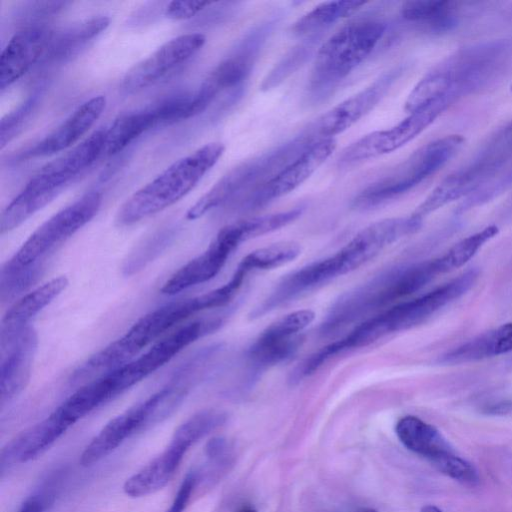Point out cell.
<instances>
[{
	"instance_id": "7",
	"label": "cell",
	"mask_w": 512,
	"mask_h": 512,
	"mask_svg": "<svg viewBox=\"0 0 512 512\" xmlns=\"http://www.w3.org/2000/svg\"><path fill=\"white\" fill-rule=\"evenodd\" d=\"M105 135L106 129H99L68 152L47 163L28 181L22 193L44 208L104 154Z\"/></svg>"
},
{
	"instance_id": "23",
	"label": "cell",
	"mask_w": 512,
	"mask_h": 512,
	"mask_svg": "<svg viewBox=\"0 0 512 512\" xmlns=\"http://www.w3.org/2000/svg\"><path fill=\"white\" fill-rule=\"evenodd\" d=\"M71 425L55 409L48 417L11 439L0 453L3 472L14 465L29 462L51 447Z\"/></svg>"
},
{
	"instance_id": "48",
	"label": "cell",
	"mask_w": 512,
	"mask_h": 512,
	"mask_svg": "<svg viewBox=\"0 0 512 512\" xmlns=\"http://www.w3.org/2000/svg\"><path fill=\"white\" fill-rule=\"evenodd\" d=\"M421 512H442V510L433 505H425L422 507Z\"/></svg>"
},
{
	"instance_id": "32",
	"label": "cell",
	"mask_w": 512,
	"mask_h": 512,
	"mask_svg": "<svg viewBox=\"0 0 512 512\" xmlns=\"http://www.w3.org/2000/svg\"><path fill=\"white\" fill-rule=\"evenodd\" d=\"M400 13L405 20L424 24L431 32L450 30L458 18L457 4L446 0L408 1Z\"/></svg>"
},
{
	"instance_id": "2",
	"label": "cell",
	"mask_w": 512,
	"mask_h": 512,
	"mask_svg": "<svg viewBox=\"0 0 512 512\" xmlns=\"http://www.w3.org/2000/svg\"><path fill=\"white\" fill-rule=\"evenodd\" d=\"M224 150L222 143L212 142L175 161L122 204L116 222L132 225L175 204L217 163Z\"/></svg>"
},
{
	"instance_id": "25",
	"label": "cell",
	"mask_w": 512,
	"mask_h": 512,
	"mask_svg": "<svg viewBox=\"0 0 512 512\" xmlns=\"http://www.w3.org/2000/svg\"><path fill=\"white\" fill-rule=\"evenodd\" d=\"M302 338L294 334L280 320L269 325L249 347L246 353L252 374H258L277 365L299 349Z\"/></svg>"
},
{
	"instance_id": "44",
	"label": "cell",
	"mask_w": 512,
	"mask_h": 512,
	"mask_svg": "<svg viewBox=\"0 0 512 512\" xmlns=\"http://www.w3.org/2000/svg\"><path fill=\"white\" fill-rule=\"evenodd\" d=\"M199 481V473L195 470L188 472L183 478L172 504L166 512H183Z\"/></svg>"
},
{
	"instance_id": "20",
	"label": "cell",
	"mask_w": 512,
	"mask_h": 512,
	"mask_svg": "<svg viewBox=\"0 0 512 512\" xmlns=\"http://www.w3.org/2000/svg\"><path fill=\"white\" fill-rule=\"evenodd\" d=\"M422 219L413 216L379 220L358 232L339 250L349 272L359 268L399 239L415 233Z\"/></svg>"
},
{
	"instance_id": "47",
	"label": "cell",
	"mask_w": 512,
	"mask_h": 512,
	"mask_svg": "<svg viewBox=\"0 0 512 512\" xmlns=\"http://www.w3.org/2000/svg\"><path fill=\"white\" fill-rule=\"evenodd\" d=\"M512 411L511 400H500L497 402L489 403L483 408V413L487 415H506Z\"/></svg>"
},
{
	"instance_id": "50",
	"label": "cell",
	"mask_w": 512,
	"mask_h": 512,
	"mask_svg": "<svg viewBox=\"0 0 512 512\" xmlns=\"http://www.w3.org/2000/svg\"><path fill=\"white\" fill-rule=\"evenodd\" d=\"M353 512H378V511L371 507H361V508L356 509Z\"/></svg>"
},
{
	"instance_id": "51",
	"label": "cell",
	"mask_w": 512,
	"mask_h": 512,
	"mask_svg": "<svg viewBox=\"0 0 512 512\" xmlns=\"http://www.w3.org/2000/svg\"><path fill=\"white\" fill-rule=\"evenodd\" d=\"M511 91H512V85H511Z\"/></svg>"
},
{
	"instance_id": "42",
	"label": "cell",
	"mask_w": 512,
	"mask_h": 512,
	"mask_svg": "<svg viewBox=\"0 0 512 512\" xmlns=\"http://www.w3.org/2000/svg\"><path fill=\"white\" fill-rule=\"evenodd\" d=\"M211 4L210 1H171L164 8V16L172 20L190 19Z\"/></svg>"
},
{
	"instance_id": "30",
	"label": "cell",
	"mask_w": 512,
	"mask_h": 512,
	"mask_svg": "<svg viewBox=\"0 0 512 512\" xmlns=\"http://www.w3.org/2000/svg\"><path fill=\"white\" fill-rule=\"evenodd\" d=\"M109 23L108 17H93L55 33L44 61L63 63L71 60L105 31Z\"/></svg>"
},
{
	"instance_id": "37",
	"label": "cell",
	"mask_w": 512,
	"mask_h": 512,
	"mask_svg": "<svg viewBox=\"0 0 512 512\" xmlns=\"http://www.w3.org/2000/svg\"><path fill=\"white\" fill-rule=\"evenodd\" d=\"M226 420L227 414L223 411L215 409L200 411L178 426L171 441L189 450L200 439L222 426Z\"/></svg>"
},
{
	"instance_id": "9",
	"label": "cell",
	"mask_w": 512,
	"mask_h": 512,
	"mask_svg": "<svg viewBox=\"0 0 512 512\" xmlns=\"http://www.w3.org/2000/svg\"><path fill=\"white\" fill-rule=\"evenodd\" d=\"M451 104L441 99L429 103L386 130L371 132L347 146L338 158V165L347 167L393 152L423 132Z\"/></svg>"
},
{
	"instance_id": "16",
	"label": "cell",
	"mask_w": 512,
	"mask_h": 512,
	"mask_svg": "<svg viewBox=\"0 0 512 512\" xmlns=\"http://www.w3.org/2000/svg\"><path fill=\"white\" fill-rule=\"evenodd\" d=\"M205 41L201 33L180 35L167 41L125 74L123 89L132 93L159 82L191 59Z\"/></svg>"
},
{
	"instance_id": "31",
	"label": "cell",
	"mask_w": 512,
	"mask_h": 512,
	"mask_svg": "<svg viewBox=\"0 0 512 512\" xmlns=\"http://www.w3.org/2000/svg\"><path fill=\"white\" fill-rule=\"evenodd\" d=\"M512 351V322L487 331L447 352L441 363L461 364L498 356Z\"/></svg>"
},
{
	"instance_id": "12",
	"label": "cell",
	"mask_w": 512,
	"mask_h": 512,
	"mask_svg": "<svg viewBox=\"0 0 512 512\" xmlns=\"http://www.w3.org/2000/svg\"><path fill=\"white\" fill-rule=\"evenodd\" d=\"M221 320L194 321L157 341L151 348L123 366L108 372L111 382L121 395L129 388L169 362L184 348L206 333L213 331Z\"/></svg>"
},
{
	"instance_id": "8",
	"label": "cell",
	"mask_w": 512,
	"mask_h": 512,
	"mask_svg": "<svg viewBox=\"0 0 512 512\" xmlns=\"http://www.w3.org/2000/svg\"><path fill=\"white\" fill-rule=\"evenodd\" d=\"M209 308H215L210 292L167 303L139 318L111 347L120 361L129 362L173 326Z\"/></svg>"
},
{
	"instance_id": "43",
	"label": "cell",
	"mask_w": 512,
	"mask_h": 512,
	"mask_svg": "<svg viewBox=\"0 0 512 512\" xmlns=\"http://www.w3.org/2000/svg\"><path fill=\"white\" fill-rule=\"evenodd\" d=\"M512 184V170L505 176H502L496 182L491 183L488 187H482L475 191L466 201L459 207L460 211L469 209L475 205L480 204L483 201L490 199L495 196L497 192L503 191L506 186Z\"/></svg>"
},
{
	"instance_id": "22",
	"label": "cell",
	"mask_w": 512,
	"mask_h": 512,
	"mask_svg": "<svg viewBox=\"0 0 512 512\" xmlns=\"http://www.w3.org/2000/svg\"><path fill=\"white\" fill-rule=\"evenodd\" d=\"M55 32L44 24H33L16 32L1 53L0 89L4 90L44 60Z\"/></svg>"
},
{
	"instance_id": "11",
	"label": "cell",
	"mask_w": 512,
	"mask_h": 512,
	"mask_svg": "<svg viewBox=\"0 0 512 512\" xmlns=\"http://www.w3.org/2000/svg\"><path fill=\"white\" fill-rule=\"evenodd\" d=\"M511 50L509 41H490L460 50L437 66L449 78L457 99L493 78L509 59Z\"/></svg>"
},
{
	"instance_id": "6",
	"label": "cell",
	"mask_w": 512,
	"mask_h": 512,
	"mask_svg": "<svg viewBox=\"0 0 512 512\" xmlns=\"http://www.w3.org/2000/svg\"><path fill=\"white\" fill-rule=\"evenodd\" d=\"M101 204L100 192H87L38 227L8 261L17 266L43 263L49 253L94 218Z\"/></svg>"
},
{
	"instance_id": "28",
	"label": "cell",
	"mask_w": 512,
	"mask_h": 512,
	"mask_svg": "<svg viewBox=\"0 0 512 512\" xmlns=\"http://www.w3.org/2000/svg\"><path fill=\"white\" fill-rule=\"evenodd\" d=\"M68 279L59 276L25 294L4 315L0 337L10 336L30 326V321L68 286Z\"/></svg>"
},
{
	"instance_id": "38",
	"label": "cell",
	"mask_w": 512,
	"mask_h": 512,
	"mask_svg": "<svg viewBox=\"0 0 512 512\" xmlns=\"http://www.w3.org/2000/svg\"><path fill=\"white\" fill-rule=\"evenodd\" d=\"M43 270V263L17 266L5 262L0 272V299L8 302L24 292L37 281Z\"/></svg>"
},
{
	"instance_id": "21",
	"label": "cell",
	"mask_w": 512,
	"mask_h": 512,
	"mask_svg": "<svg viewBox=\"0 0 512 512\" xmlns=\"http://www.w3.org/2000/svg\"><path fill=\"white\" fill-rule=\"evenodd\" d=\"M154 395L111 419L85 447L80 464L91 466L111 454L135 432L156 424Z\"/></svg>"
},
{
	"instance_id": "27",
	"label": "cell",
	"mask_w": 512,
	"mask_h": 512,
	"mask_svg": "<svg viewBox=\"0 0 512 512\" xmlns=\"http://www.w3.org/2000/svg\"><path fill=\"white\" fill-rule=\"evenodd\" d=\"M167 125V112L164 101L118 117L106 129L104 154L114 155L125 149L147 130Z\"/></svg>"
},
{
	"instance_id": "49",
	"label": "cell",
	"mask_w": 512,
	"mask_h": 512,
	"mask_svg": "<svg viewBox=\"0 0 512 512\" xmlns=\"http://www.w3.org/2000/svg\"><path fill=\"white\" fill-rule=\"evenodd\" d=\"M237 512H258L254 507L252 506H243L241 507Z\"/></svg>"
},
{
	"instance_id": "5",
	"label": "cell",
	"mask_w": 512,
	"mask_h": 512,
	"mask_svg": "<svg viewBox=\"0 0 512 512\" xmlns=\"http://www.w3.org/2000/svg\"><path fill=\"white\" fill-rule=\"evenodd\" d=\"M461 135H447L414 151L388 174L360 192L353 200L357 209H369L394 199L434 174L461 148Z\"/></svg>"
},
{
	"instance_id": "15",
	"label": "cell",
	"mask_w": 512,
	"mask_h": 512,
	"mask_svg": "<svg viewBox=\"0 0 512 512\" xmlns=\"http://www.w3.org/2000/svg\"><path fill=\"white\" fill-rule=\"evenodd\" d=\"M400 72L398 68L384 72L369 86L318 117L303 131L304 134L315 143L349 129L381 101Z\"/></svg>"
},
{
	"instance_id": "17",
	"label": "cell",
	"mask_w": 512,
	"mask_h": 512,
	"mask_svg": "<svg viewBox=\"0 0 512 512\" xmlns=\"http://www.w3.org/2000/svg\"><path fill=\"white\" fill-rule=\"evenodd\" d=\"M241 243L233 223L223 227L202 254L171 275L162 286L161 293L175 295L211 280L220 272L229 256Z\"/></svg>"
},
{
	"instance_id": "52",
	"label": "cell",
	"mask_w": 512,
	"mask_h": 512,
	"mask_svg": "<svg viewBox=\"0 0 512 512\" xmlns=\"http://www.w3.org/2000/svg\"><path fill=\"white\" fill-rule=\"evenodd\" d=\"M510 123L512 124V121Z\"/></svg>"
},
{
	"instance_id": "4",
	"label": "cell",
	"mask_w": 512,
	"mask_h": 512,
	"mask_svg": "<svg viewBox=\"0 0 512 512\" xmlns=\"http://www.w3.org/2000/svg\"><path fill=\"white\" fill-rule=\"evenodd\" d=\"M478 277L470 269L458 277L415 299L401 302L368 318L340 339L344 351L367 346L384 336L410 329L428 319L442 307L465 294Z\"/></svg>"
},
{
	"instance_id": "14",
	"label": "cell",
	"mask_w": 512,
	"mask_h": 512,
	"mask_svg": "<svg viewBox=\"0 0 512 512\" xmlns=\"http://www.w3.org/2000/svg\"><path fill=\"white\" fill-rule=\"evenodd\" d=\"M287 163V159L278 146L277 148L251 160L242 162L227 172L214 186L207 191L186 213V218L195 220L227 201L233 199L244 190L254 188Z\"/></svg>"
},
{
	"instance_id": "40",
	"label": "cell",
	"mask_w": 512,
	"mask_h": 512,
	"mask_svg": "<svg viewBox=\"0 0 512 512\" xmlns=\"http://www.w3.org/2000/svg\"><path fill=\"white\" fill-rule=\"evenodd\" d=\"M438 471L466 485H476L479 474L473 464L457 456L455 452L446 453L431 463Z\"/></svg>"
},
{
	"instance_id": "46",
	"label": "cell",
	"mask_w": 512,
	"mask_h": 512,
	"mask_svg": "<svg viewBox=\"0 0 512 512\" xmlns=\"http://www.w3.org/2000/svg\"><path fill=\"white\" fill-rule=\"evenodd\" d=\"M228 442L223 437H214L210 439L205 445L206 457L214 463H222L228 453Z\"/></svg>"
},
{
	"instance_id": "34",
	"label": "cell",
	"mask_w": 512,
	"mask_h": 512,
	"mask_svg": "<svg viewBox=\"0 0 512 512\" xmlns=\"http://www.w3.org/2000/svg\"><path fill=\"white\" fill-rule=\"evenodd\" d=\"M301 252L300 246L295 242H279L256 249L247 254L237 268L245 274L255 270H268L277 268L293 261Z\"/></svg>"
},
{
	"instance_id": "3",
	"label": "cell",
	"mask_w": 512,
	"mask_h": 512,
	"mask_svg": "<svg viewBox=\"0 0 512 512\" xmlns=\"http://www.w3.org/2000/svg\"><path fill=\"white\" fill-rule=\"evenodd\" d=\"M386 30L376 19L351 22L331 35L318 49L307 84V97L317 103L329 97L339 84L374 50Z\"/></svg>"
},
{
	"instance_id": "19",
	"label": "cell",
	"mask_w": 512,
	"mask_h": 512,
	"mask_svg": "<svg viewBox=\"0 0 512 512\" xmlns=\"http://www.w3.org/2000/svg\"><path fill=\"white\" fill-rule=\"evenodd\" d=\"M37 345L38 336L31 326L0 337L1 405L11 401L27 386Z\"/></svg>"
},
{
	"instance_id": "26",
	"label": "cell",
	"mask_w": 512,
	"mask_h": 512,
	"mask_svg": "<svg viewBox=\"0 0 512 512\" xmlns=\"http://www.w3.org/2000/svg\"><path fill=\"white\" fill-rule=\"evenodd\" d=\"M187 451L184 446L170 441L160 455L126 480L124 493L139 498L159 491L171 480Z\"/></svg>"
},
{
	"instance_id": "24",
	"label": "cell",
	"mask_w": 512,
	"mask_h": 512,
	"mask_svg": "<svg viewBox=\"0 0 512 512\" xmlns=\"http://www.w3.org/2000/svg\"><path fill=\"white\" fill-rule=\"evenodd\" d=\"M106 98L98 95L77 107L52 133L26 152L28 157L50 156L73 146L103 113Z\"/></svg>"
},
{
	"instance_id": "35",
	"label": "cell",
	"mask_w": 512,
	"mask_h": 512,
	"mask_svg": "<svg viewBox=\"0 0 512 512\" xmlns=\"http://www.w3.org/2000/svg\"><path fill=\"white\" fill-rule=\"evenodd\" d=\"M498 232L496 225H489L453 245L445 254L435 259L439 274L463 266Z\"/></svg>"
},
{
	"instance_id": "29",
	"label": "cell",
	"mask_w": 512,
	"mask_h": 512,
	"mask_svg": "<svg viewBox=\"0 0 512 512\" xmlns=\"http://www.w3.org/2000/svg\"><path fill=\"white\" fill-rule=\"evenodd\" d=\"M395 432L408 450L426 458L430 463L446 453L454 452L437 428L416 416L408 415L399 419Z\"/></svg>"
},
{
	"instance_id": "13",
	"label": "cell",
	"mask_w": 512,
	"mask_h": 512,
	"mask_svg": "<svg viewBox=\"0 0 512 512\" xmlns=\"http://www.w3.org/2000/svg\"><path fill=\"white\" fill-rule=\"evenodd\" d=\"M335 148L334 138L313 143L279 171L247 192L240 203L241 209L257 210L292 192L326 161Z\"/></svg>"
},
{
	"instance_id": "33",
	"label": "cell",
	"mask_w": 512,
	"mask_h": 512,
	"mask_svg": "<svg viewBox=\"0 0 512 512\" xmlns=\"http://www.w3.org/2000/svg\"><path fill=\"white\" fill-rule=\"evenodd\" d=\"M365 3L361 0L323 2L299 18L292 26V32L298 36L323 33L334 23L357 12Z\"/></svg>"
},
{
	"instance_id": "10",
	"label": "cell",
	"mask_w": 512,
	"mask_h": 512,
	"mask_svg": "<svg viewBox=\"0 0 512 512\" xmlns=\"http://www.w3.org/2000/svg\"><path fill=\"white\" fill-rule=\"evenodd\" d=\"M273 26V22L262 23L253 28L230 56L220 62L192 93V112H203L222 91L242 83L251 73L260 50Z\"/></svg>"
},
{
	"instance_id": "36",
	"label": "cell",
	"mask_w": 512,
	"mask_h": 512,
	"mask_svg": "<svg viewBox=\"0 0 512 512\" xmlns=\"http://www.w3.org/2000/svg\"><path fill=\"white\" fill-rule=\"evenodd\" d=\"M321 35L322 33L311 35L291 48L265 76L261 83V90L268 91L277 87L297 71L311 56Z\"/></svg>"
},
{
	"instance_id": "1",
	"label": "cell",
	"mask_w": 512,
	"mask_h": 512,
	"mask_svg": "<svg viewBox=\"0 0 512 512\" xmlns=\"http://www.w3.org/2000/svg\"><path fill=\"white\" fill-rule=\"evenodd\" d=\"M437 274L434 259L397 266L380 273L334 302L321 324V334H336L371 312L417 292Z\"/></svg>"
},
{
	"instance_id": "45",
	"label": "cell",
	"mask_w": 512,
	"mask_h": 512,
	"mask_svg": "<svg viewBox=\"0 0 512 512\" xmlns=\"http://www.w3.org/2000/svg\"><path fill=\"white\" fill-rule=\"evenodd\" d=\"M53 498L50 491L36 492L23 502L17 512H45L52 504Z\"/></svg>"
},
{
	"instance_id": "39",
	"label": "cell",
	"mask_w": 512,
	"mask_h": 512,
	"mask_svg": "<svg viewBox=\"0 0 512 512\" xmlns=\"http://www.w3.org/2000/svg\"><path fill=\"white\" fill-rule=\"evenodd\" d=\"M302 211V208L297 207L287 211L241 220L235 222L234 225L241 242H245L290 224L302 214Z\"/></svg>"
},
{
	"instance_id": "18",
	"label": "cell",
	"mask_w": 512,
	"mask_h": 512,
	"mask_svg": "<svg viewBox=\"0 0 512 512\" xmlns=\"http://www.w3.org/2000/svg\"><path fill=\"white\" fill-rule=\"evenodd\" d=\"M344 274H347V271L338 252L333 256L301 267L282 278L269 296L253 310L251 317H262Z\"/></svg>"
},
{
	"instance_id": "41",
	"label": "cell",
	"mask_w": 512,
	"mask_h": 512,
	"mask_svg": "<svg viewBox=\"0 0 512 512\" xmlns=\"http://www.w3.org/2000/svg\"><path fill=\"white\" fill-rule=\"evenodd\" d=\"M39 94H33L27 98L16 110L7 114L1 121L0 146L1 149L10 142L29 118L38 102Z\"/></svg>"
}]
</instances>
